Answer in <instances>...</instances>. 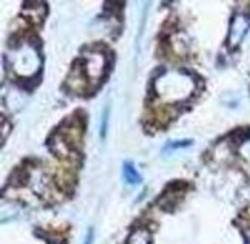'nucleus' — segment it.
<instances>
[{"instance_id": "nucleus-1", "label": "nucleus", "mask_w": 250, "mask_h": 244, "mask_svg": "<svg viewBox=\"0 0 250 244\" xmlns=\"http://www.w3.org/2000/svg\"><path fill=\"white\" fill-rule=\"evenodd\" d=\"M247 28H249L247 19L244 16H238L232 25V34H230V41H232V44H238L241 41L247 31Z\"/></svg>"}, {"instance_id": "nucleus-2", "label": "nucleus", "mask_w": 250, "mask_h": 244, "mask_svg": "<svg viewBox=\"0 0 250 244\" xmlns=\"http://www.w3.org/2000/svg\"><path fill=\"white\" fill-rule=\"evenodd\" d=\"M148 238H147V233L146 232H136L130 240V244H147Z\"/></svg>"}]
</instances>
